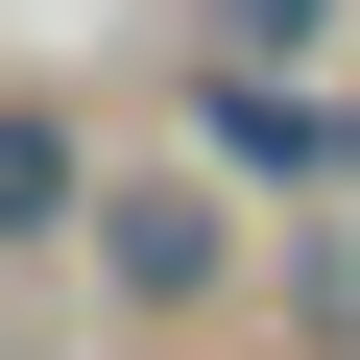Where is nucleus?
I'll list each match as a JSON object with an SVG mask.
<instances>
[{
    "mask_svg": "<svg viewBox=\"0 0 360 360\" xmlns=\"http://www.w3.org/2000/svg\"><path fill=\"white\" fill-rule=\"evenodd\" d=\"M72 264H96L120 336H217L264 288V193H240V168H96V193H72Z\"/></svg>",
    "mask_w": 360,
    "mask_h": 360,
    "instance_id": "obj_1",
    "label": "nucleus"
},
{
    "mask_svg": "<svg viewBox=\"0 0 360 360\" xmlns=\"http://www.w3.org/2000/svg\"><path fill=\"white\" fill-rule=\"evenodd\" d=\"M193 168H240V193H360V49L336 72H217L193 49Z\"/></svg>",
    "mask_w": 360,
    "mask_h": 360,
    "instance_id": "obj_2",
    "label": "nucleus"
},
{
    "mask_svg": "<svg viewBox=\"0 0 360 360\" xmlns=\"http://www.w3.org/2000/svg\"><path fill=\"white\" fill-rule=\"evenodd\" d=\"M72 193H96V144L49 96H0V264H72Z\"/></svg>",
    "mask_w": 360,
    "mask_h": 360,
    "instance_id": "obj_3",
    "label": "nucleus"
},
{
    "mask_svg": "<svg viewBox=\"0 0 360 360\" xmlns=\"http://www.w3.org/2000/svg\"><path fill=\"white\" fill-rule=\"evenodd\" d=\"M193 49H217V72H336L360 0H193Z\"/></svg>",
    "mask_w": 360,
    "mask_h": 360,
    "instance_id": "obj_4",
    "label": "nucleus"
},
{
    "mask_svg": "<svg viewBox=\"0 0 360 360\" xmlns=\"http://www.w3.org/2000/svg\"><path fill=\"white\" fill-rule=\"evenodd\" d=\"M168 360H240V336H168Z\"/></svg>",
    "mask_w": 360,
    "mask_h": 360,
    "instance_id": "obj_5",
    "label": "nucleus"
},
{
    "mask_svg": "<svg viewBox=\"0 0 360 360\" xmlns=\"http://www.w3.org/2000/svg\"><path fill=\"white\" fill-rule=\"evenodd\" d=\"M0 288H25V264H0ZM0 336H25V312H0Z\"/></svg>",
    "mask_w": 360,
    "mask_h": 360,
    "instance_id": "obj_6",
    "label": "nucleus"
}]
</instances>
